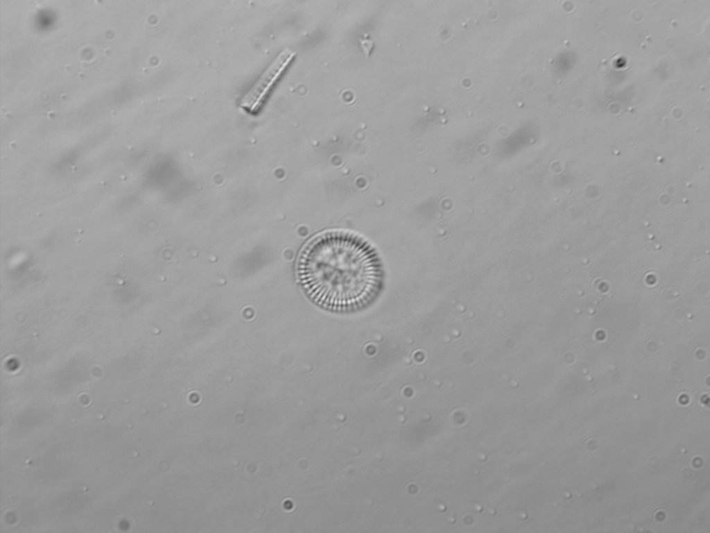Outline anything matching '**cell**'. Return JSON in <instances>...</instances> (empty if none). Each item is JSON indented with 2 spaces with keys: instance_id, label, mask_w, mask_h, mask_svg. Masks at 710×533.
Wrapping results in <instances>:
<instances>
[{
  "instance_id": "cell-1",
  "label": "cell",
  "mask_w": 710,
  "mask_h": 533,
  "mask_svg": "<svg viewBox=\"0 0 710 533\" xmlns=\"http://www.w3.org/2000/svg\"><path fill=\"white\" fill-rule=\"evenodd\" d=\"M298 277L309 297L334 310L364 305L381 283L379 262L363 240L343 232L317 237L303 250Z\"/></svg>"
},
{
  "instance_id": "cell-2",
  "label": "cell",
  "mask_w": 710,
  "mask_h": 533,
  "mask_svg": "<svg viewBox=\"0 0 710 533\" xmlns=\"http://www.w3.org/2000/svg\"><path fill=\"white\" fill-rule=\"evenodd\" d=\"M295 57V52L284 49L275 58L252 87L242 97L240 106L251 113L259 110L276 82Z\"/></svg>"
}]
</instances>
